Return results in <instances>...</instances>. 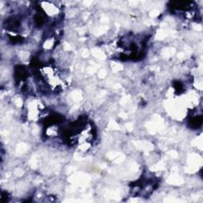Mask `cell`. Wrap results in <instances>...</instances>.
Wrapping results in <instances>:
<instances>
[{"label": "cell", "mask_w": 203, "mask_h": 203, "mask_svg": "<svg viewBox=\"0 0 203 203\" xmlns=\"http://www.w3.org/2000/svg\"><path fill=\"white\" fill-rule=\"evenodd\" d=\"M202 124V118L201 116H198V117H195V118H192L190 121V125L192 126V128H199L200 126Z\"/></svg>", "instance_id": "6da1fadb"}]
</instances>
